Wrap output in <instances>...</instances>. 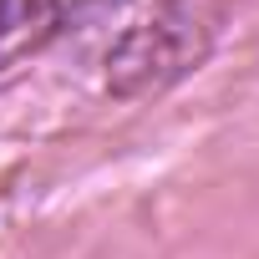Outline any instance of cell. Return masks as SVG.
Masks as SVG:
<instances>
[{
    "instance_id": "6da1fadb",
    "label": "cell",
    "mask_w": 259,
    "mask_h": 259,
    "mask_svg": "<svg viewBox=\"0 0 259 259\" xmlns=\"http://www.w3.org/2000/svg\"><path fill=\"white\" fill-rule=\"evenodd\" d=\"M87 6L92 0H0V61H11L26 46H41L61 31V21H71Z\"/></svg>"
}]
</instances>
